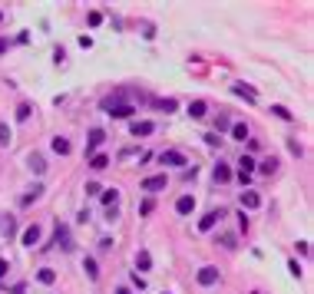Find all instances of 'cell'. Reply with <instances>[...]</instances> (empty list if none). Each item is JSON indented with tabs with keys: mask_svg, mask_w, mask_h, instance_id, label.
<instances>
[{
	"mask_svg": "<svg viewBox=\"0 0 314 294\" xmlns=\"http://www.w3.org/2000/svg\"><path fill=\"white\" fill-rule=\"evenodd\" d=\"M159 162L172 165V169H182V165H189V159H185V152H179V149H165V152H159Z\"/></svg>",
	"mask_w": 314,
	"mask_h": 294,
	"instance_id": "obj_1",
	"label": "cell"
},
{
	"mask_svg": "<svg viewBox=\"0 0 314 294\" xmlns=\"http://www.w3.org/2000/svg\"><path fill=\"white\" fill-rule=\"evenodd\" d=\"M198 284L202 288H212V284H218V268H212V264H205V268H198Z\"/></svg>",
	"mask_w": 314,
	"mask_h": 294,
	"instance_id": "obj_2",
	"label": "cell"
},
{
	"mask_svg": "<svg viewBox=\"0 0 314 294\" xmlns=\"http://www.w3.org/2000/svg\"><path fill=\"white\" fill-rule=\"evenodd\" d=\"M106 112L113 116V119H129L136 109H132L129 103H113V106H106Z\"/></svg>",
	"mask_w": 314,
	"mask_h": 294,
	"instance_id": "obj_3",
	"label": "cell"
},
{
	"mask_svg": "<svg viewBox=\"0 0 314 294\" xmlns=\"http://www.w3.org/2000/svg\"><path fill=\"white\" fill-rule=\"evenodd\" d=\"M251 172H255V159H251V155H241V159H238V179H241V185L251 179Z\"/></svg>",
	"mask_w": 314,
	"mask_h": 294,
	"instance_id": "obj_4",
	"label": "cell"
},
{
	"mask_svg": "<svg viewBox=\"0 0 314 294\" xmlns=\"http://www.w3.org/2000/svg\"><path fill=\"white\" fill-rule=\"evenodd\" d=\"M129 132L132 136H136V139H139V136H152V132H156V122H149V119H136V122H129Z\"/></svg>",
	"mask_w": 314,
	"mask_h": 294,
	"instance_id": "obj_5",
	"label": "cell"
},
{
	"mask_svg": "<svg viewBox=\"0 0 314 294\" xmlns=\"http://www.w3.org/2000/svg\"><path fill=\"white\" fill-rule=\"evenodd\" d=\"M169 185V179L165 175H149V179H142V192H159V188Z\"/></svg>",
	"mask_w": 314,
	"mask_h": 294,
	"instance_id": "obj_6",
	"label": "cell"
},
{
	"mask_svg": "<svg viewBox=\"0 0 314 294\" xmlns=\"http://www.w3.org/2000/svg\"><path fill=\"white\" fill-rule=\"evenodd\" d=\"M56 245H60L63 251H73V238H70V228H66V225H60V221H56Z\"/></svg>",
	"mask_w": 314,
	"mask_h": 294,
	"instance_id": "obj_7",
	"label": "cell"
},
{
	"mask_svg": "<svg viewBox=\"0 0 314 294\" xmlns=\"http://www.w3.org/2000/svg\"><path fill=\"white\" fill-rule=\"evenodd\" d=\"M258 205H261L258 192H251V188H248V192H241V212H255Z\"/></svg>",
	"mask_w": 314,
	"mask_h": 294,
	"instance_id": "obj_8",
	"label": "cell"
},
{
	"mask_svg": "<svg viewBox=\"0 0 314 294\" xmlns=\"http://www.w3.org/2000/svg\"><path fill=\"white\" fill-rule=\"evenodd\" d=\"M103 142H106V132L99 129V126H96V129H89V142H86V152H96V149H99V146H103Z\"/></svg>",
	"mask_w": 314,
	"mask_h": 294,
	"instance_id": "obj_9",
	"label": "cell"
},
{
	"mask_svg": "<svg viewBox=\"0 0 314 294\" xmlns=\"http://www.w3.org/2000/svg\"><path fill=\"white\" fill-rule=\"evenodd\" d=\"M218 218H225V212H222V208H218V212H208V215L202 218V221H198V231H212Z\"/></svg>",
	"mask_w": 314,
	"mask_h": 294,
	"instance_id": "obj_10",
	"label": "cell"
},
{
	"mask_svg": "<svg viewBox=\"0 0 314 294\" xmlns=\"http://www.w3.org/2000/svg\"><path fill=\"white\" fill-rule=\"evenodd\" d=\"M20 241H23V248H33V245L40 241V225H30V228L20 235Z\"/></svg>",
	"mask_w": 314,
	"mask_h": 294,
	"instance_id": "obj_11",
	"label": "cell"
},
{
	"mask_svg": "<svg viewBox=\"0 0 314 294\" xmlns=\"http://www.w3.org/2000/svg\"><path fill=\"white\" fill-rule=\"evenodd\" d=\"M27 165H30V172H37V175L46 172V162H43V155H40V152H30V155H27Z\"/></svg>",
	"mask_w": 314,
	"mask_h": 294,
	"instance_id": "obj_12",
	"label": "cell"
},
{
	"mask_svg": "<svg viewBox=\"0 0 314 294\" xmlns=\"http://www.w3.org/2000/svg\"><path fill=\"white\" fill-rule=\"evenodd\" d=\"M175 212H179V215H192V212H195V198H192V195H179Z\"/></svg>",
	"mask_w": 314,
	"mask_h": 294,
	"instance_id": "obj_13",
	"label": "cell"
},
{
	"mask_svg": "<svg viewBox=\"0 0 314 294\" xmlns=\"http://www.w3.org/2000/svg\"><path fill=\"white\" fill-rule=\"evenodd\" d=\"M149 268H152V255L146 248H139L136 251V271H149Z\"/></svg>",
	"mask_w": 314,
	"mask_h": 294,
	"instance_id": "obj_14",
	"label": "cell"
},
{
	"mask_svg": "<svg viewBox=\"0 0 314 294\" xmlns=\"http://www.w3.org/2000/svg\"><path fill=\"white\" fill-rule=\"evenodd\" d=\"M205 112H208V103H205V99H195V103H189V116H192V119H202Z\"/></svg>",
	"mask_w": 314,
	"mask_h": 294,
	"instance_id": "obj_15",
	"label": "cell"
},
{
	"mask_svg": "<svg viewBox=\"0 0 314 294\" xmlns=\"http://www.w3.org/2000/svg\"><path fill=\"white\" fill-rule=\"evenodd\" d=\"M53 152H56V155H70V152H73V146H70V139H63V136H56V139H53Z\"/></svg>",
	"mask_w": 314,
	"mask_h": 294,
	"instance_id": "obj_16",
	"label": "cell"
},
{
	"mask_svg": "<svg viewBox=\"0 0 314 294\" xmlns=\"http://www.w3.org/2000/svg\"><path fill=\"white\" fill-rule=\"evenodd\" d=\"M232 93H235V96H241V99H248V103H255V99H258V96H255V89H248L245 83H235V86H232Z\"/></svg>",
	"mask_w": 314,
	"mask_h": 294,
	"instance_id": "obj_17",
	"label": "cell"
},
{
	"mask_svg": "<svg viewBox=\"0 0 314 294\" xmlns=\"http://www.w3.org/2000/svg\"><path fill=\"white\" fill-rule=\"evenodd\" d=\"M228 132H232V139H238V142L248 139V126H245V122H232V129H228Z\"/></svg>",
	"mask_w": 314,
	"mask_h": 294,
	"instance_id": "obj_18",
	"label": "cell"
},
{
	"mask_svg": "<svg viewBox=\"0 0 314 294\" xmlns=\"http://www.w3.org/2000/svg\"><path fill=\"white\" fill-rule=\"evenodd\" d=\"M116 202H119V188H103V205L116 208Z\"/></svg>",
	"mask_w": 314,
	"mask_h": 294,
	"instance_id": "obj_19",
	"label": "cell"
},
{
	"mask_svg": "<svg viewBox=\"0 0 314 294\" xmlns=\"http://www.w3.org/2000/svg\"><path fill=\"white\" fill-rule=\"evenodd\" d=\"M40 195H43V185L37 182V185H33V188H27V195L20 198V205H30V202H37V198H40Z\"/></svg>",
	"mask_w": 314,
	"mask_h": 294,
	"instance_id": "obj_20",
	"label": "cell"
},
{
	"mask_svg": "<svg viewBox=\"0 0 314 294\" xmlns=\"http://www.w3.org/2000/svg\"><path fill=\"white\" fill-rule=\"evenodd\" d=\"M212 175H215V182L222 185V182H228V179H232V169H228L225 162H218V165H215V172H212Z\"/></svg>",
	"mask_w": 314,
	"mask_h": 294,
	"instance_id": "obj_21",
	"label": "cell"
},
{
	"mask_svg": "<svg viewBox=\"0 0 314 294\" xmlns=\"http://www.w3.org/2000/svg\"><path fill=\"white\" fill-rule=\"evenodd\" d=\"M83 271H86L89 281H96V278H99V268H96V261H93V258H83Z\"/></svg>",
	"mask_w": 314,
	"mask_h": 294,
	"instance_id": "obj_22",
	"label": "cell"
},
{
	"mask_svg": "<svg viewBox=\"0 0 314 294\" xmlns=\"http://www.w3.org/2000/svg\"><path fill=\"white\" fill-rule=\"evenodd\" d=\"M37 281H40V284H53L56 271H53V268H40V271H37Z\"/></svg>",
	"mask_w": 314,
	"mask_h": 294,
	"instance_id": "obj_23",
	"label": "cell"
},
{
	"mask_svg": "<svg viewBox=\"0 0 314 294\" xmlns=\"http://www.w3.org/2000/svg\"><path fill=\"white\" fill-rule=\"evenodd\" d=\"M0 231H3V238H13V235H17V221L7 215V218H3V225H0Z\"/></svg>",
	"mask_w": 314,
	"mask_h": 294,
	"instance_id": "obj_24",
	"label": "cell"
},
{
	"mask_svg": "<svg viewBox=\"0 0 314 294\" xmlns=\"http://www.w3.org/2000/svg\"><path fill=\"white\" fill-rule=\"evenodd\" d=\"M228 129H232V119H228L225 112H218V116H215V136H218V132H228Z\"/></svg>",
	"mask_w": 314,
	"mask_h": 294,
	"instance_id": "obj_25",
	"label": "cell"
},
{
	"mask_svg": "<svg viewBox=\"0 0 314 294\" xmlns=\"http://www.w3.org/2000/svg\"><path fill=\"white\" fill-rule=\"evenodd\" d=\"M271 112H275L278 119H284V122H291V119H294V112H291V109H288V106H278V103L271 106Z\"/></svg>",
	"mask_w": 314,
	"mask_h": 294,
	"instance_id": "obj_26",
	"label": "cell"
},
{
	"mask_svg": "<svg viewBox=\"0 0 314 294\" xmlns=\"http://www.w3.org/2000/svg\"><path fill=\"white\" fill-rule=\"evenodd\" d=\"M275 169H278V159H275V155H268V159L258 165V172H261V175H271Z\"/></svg>",
	"mask_w": 314,
	"mask_h": 294,
	"instance_id": "obj_27",
	"label": "cell"
},
{
	"mask_svg": "<svg viewBox=\"0 0 314 294\" xmlns=\"http://www.w3.org/2000/svg\"><path fill=\"white\" fill-rule=\"evenodd\" d=\"M30 112H33V109H30V103H20V106H17V119H20V122H27V119H30Z\"/></svg>",
	"mask_w": 314,
	"mask_h": 294,
	"instance_id": "obj_28",
	"label": "cell"
},
{
	"mask_svg": "<svg viewBox=\"0 0 314 294\" xmlns=\"http://www.w3.org/2000/svg\"><path fill=\"white\" fill-rule=\"evenodd\" d=\"M106 165H109L106 155H93V159H89V169H96V172H99V169H106Z\"/></svg>",
	"mask_w": 314,
	"mask_h": 294,
	"instance_id": "obj_29",
	"label": "cell"
},
{
	"mask_svg": "<svg viewBox=\"0 0 314 294\" xmlns=\"http://www.w3.org/2000/svg\"><path fill=\"white\" fill-rule=\"evenodd\" d=\"M0 146H3V149L10 146V126H7V122H0Z\"/></svg>",
	"mask_w": 314,
	"mask_h": 294,
	"instance_id": "obj_30",
	"label": "cell"
},
{
	"mask_svg": "<svg viewBox=\"0 0 314 294\" xmlns=\"http://www.w3.org/2000/svg\"><path fill=\"white\" fill-rule=\"evenodd\" d=\"M235 235H228V231H222V235H218V245H225V248H235Z\"/></svg>",
	"mask_w": 314,
	"mask_h": 294,
	"instance_id": "obj_31",
	"label": "cell"
},
{
	"mask_svg": "<svg viewBox=\"0 0 314 294\" xmlns=\"http://www.w3.org/2000/svg\"><path fill=\"white\" fill-rule=\"evenodd\" d=\"M156 106L162 109V112H172V109L179 106V103H175V99H159V103H156Z\"/></svg>",
	"mask_w": 314,
	"mask_h": 294,
	"instance_id": "obj_32",
	"label": "cell"
},
{
	"mask_svg": "<svg viewBox=\"0 0 314 294\" xmlns=\"http://www.w3.org/2000/svg\"><path fill=\"white\" fill-rule=\"evenodd\" d=\"M202 139H205V142H208V146H212V149H215V146H222V139H218L215 132H205V136H202Z\"/></svg>",
	"mask_w": 314,
	"mask_h": 294,
	"instance_id": "obj_33",
	"label": "cell"
},
{
	"mask_svg": "<svg viewBox=\"0 0 314 294\" xmlns=\"http://www.w3.org/2000/svg\"><path fill=\"white\" fill-rule=\"evenodd\" d=\"M86 20H89V27H99V23H103V13H96V10H93V13L86 17Z\"/></svg>",
	"mask_w": 314,
	"mask_h": 294,
	"instance_id": "obj_34",
	"label": "cell"
},
{
	"mask_svg": "<svg viewBox=\"0 0 314 294\" xmlns=\"http://www.w3.org/2000/svg\"><path fill=\"white\" fill-rule=\"evenodd\" d=\"M288 149H291V155H301V152H304L301 142H294V139H288Z\"/></svg>",
	"mask_w": 314,
	"mask_h": 294,
	"instance_id": "obj_35",
	"label": "cell"
},
{
	"mask_svg": "<svg viewBox=\"0 0 314 294\" xmlns=\"http://www.w3.org/2000/svg\"><path fill=\"white\" fill-rule=\"evenodd\" d=\"M103 188H99V182H86V195H99Z\"/></svg>",
	"mask_w": 314,
	"mask_h": 294,
	"instance_id": "obj_36",
	"label": "cell"
},
{
	"mask_svg": "<svg viewBox=\"0 0 314 294\" xmlns=\"http://www.w3.org/2000/svg\"><path fill=\"white\" fill-rule=\"evenodd\" d=\"M53 60H56V63H63V60H66V50H63V46H56V50H53Z\"/></svg>",
	"mask_w": 314,
	"mask_h": 294,
	"instance_id": "obj_37",
	"label": "cell"
},
{
	"mask_svg": "<svg viewBox=\"0 0 314 294\" xmlns=\"http://www.w3.org/2000/svg\"><path fill=\"white\" fill-rule=\"evenodd\" d=\"M288 271H291L294 278H301V264H298V261H288Z\"/></svg>",
	"mask_w": 314,
	"mask_h": 294,
	"instance_id": "obj_38",
	"label": "cell"
},
{
	"mask_svg": "<svg viewBox=\"0 0 314 294\" xmlns=\"http://www.w3.org/2000/svg\"><path fill=\"white\" fill-rule=\"evenodd\" d=\"M238 228H241V231H248V215H245V212L238 215Z\"/></svg>",
	"mask_w": 314,
	"mask_h": 294,
	"instance_id": "obj_39",
	"label": "cell"
},
{
	"mask_svg": "<svg viewBox=\"0 0 314 294\" xmlns=\"http://www.w3.org/2000/svg\"><path fill=\"white\" fill-rule=\"evenodd\" d=\"M10 271V264H7V258H0V281H3V274Z\"/></svg>",
	"mask_w": 314,
	"mask_h": 294,
	"instance_id": "obj_40",
	"label": "cell"
},
{
	"mask_svg": "<svg viewBox=\"0 0 314 294\" xmlns=\"http://www.w3.org/2000/svg\"><path fill=\"white\" fill-rule=\"evenodd\" d=\"M7 46H10V40H3V37H0V53H7Z\"/></svg>",
	"mask_w": 314,
	"mask_h": 294,
	"instance_id": "obj_41",
	"label": "cell"
},
{
	"mask_svg": "<svg viewBox=\"0 0 314 294\" xmlns=\"http://www.w3.org/2000/svg\"><path fill=\"white\" fill-rule=\"evenodd\" d=\"M116 294H129V288H116Z\"/></svg>",
	"mask_w": 314,
	"mask_h": 294,
	"instance_id": "obj_42",
	"label": "cell"
},
{
	"mask_svg": "<svg viewBox=\"0 0 314 294\" xmlns=\"http://www.w3.org/2000/svg\"><path fill=\"white\" fill-rule=\"evenodd\" d=\"M0 20H3V10H0Z\"/></svg>",
	"mask_w": 314,
	"mask_h": 294,
	"instance_id": "obj_43",
	"label": "cell"
}]
</instances>
